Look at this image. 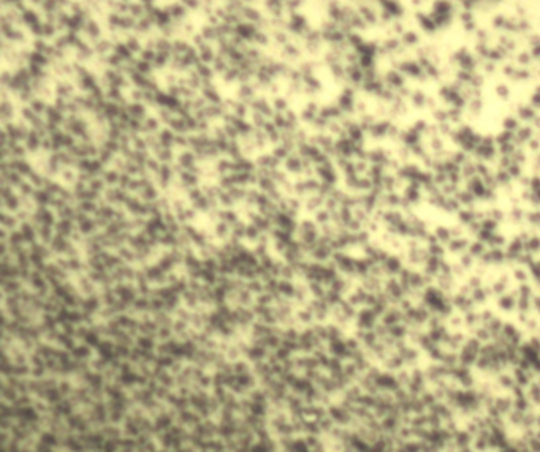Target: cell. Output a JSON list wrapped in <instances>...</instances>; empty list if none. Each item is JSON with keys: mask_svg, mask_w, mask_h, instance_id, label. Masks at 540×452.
<instances>
[{"mask_svg": "<svg viewBox=\"0 0 540 452\" xmlns=\"http://www.w3.org/2000/svg\"><path fill=\"white\" fill-rule=\"evenodd\" d=\"M290 452H307V449H306V445L303 441H295Z\"/></svg>", "mask_w": 540, "mask_h": 452, "instance_id": "cell-1", "label": "cell"}, {"mask_svg": "<svg viewBox=\"0 0 540 452\" xmlns=\"http://www.w3.org/2000/svg\"><path fill=\"white\" fill-rule=\"evenodd\" d=\"M252 452H268V448L265 446V445H259V446H255V448L252 449Z\"/></svg>", "mask_w": 540, "mask_h": 452, "instance_id": "cell-2", "label": "cell"}]
</instances>
